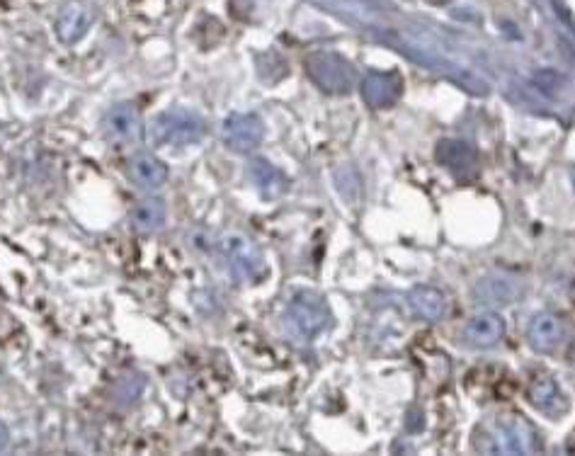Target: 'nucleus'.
Here are the masks:
<instances>
[{"mask_svg":"<svg viewBox=\"0 0 575 456\" xmlns=\"http://www.w3.org/2000/svg\"><path fill=\"white\" fill-rule=\"evenodd\" d=\"M102 129H105L107 139L119 141V144H127L139 136L141 129V117L139 110L132 105V102H119V105L110 107L102 117Z\"/></svg>","mask_w":575,"mask_h":456,"instance_id":"obj_9","label":"nucleus"},{"mask_svg":"<svg viewBox=\"0 0 575 456\" xmlns=\"http://www.w3.org/2000/svg\"><path fill=\"white\" fill-rule=\"evenodd\" d=\"M522 292L520 282L515 277H486L476 284V296L481 304L505 306L512 304Z\"/></svg>","mask_w":575,"mask_h":456,"instance_id":"obj_15","label":"nucleus"},{"mask_svg":"<svg viewBox=\"0 0 575 456\" xmlns=\"http://www.w3.org/2000/svg\"><path fill=\"white\" fill-rule=\"evenodd\" d=\"M573 182H575V173H573Z\"/></svg>","mask_w":575,"mask_h":456,"instance_id":"obj_22","label":"nucleus"},{"mask_svg":"<svg viewBox=\"0 0 575 456\" xmlns=\"http://www.w3.org/2000/svg\"><path fill=\"white\" fill-rule=\"evenodd\" d=\"M284 333L299 345H309L333 323L326 301L316 294H296L284 309Z\"/></svg>","mask_w":575,"mask_h":456,"instance_id":"obj_2","label":"nucleus"},{"mask_svg":"<svg viewBox=\"0 0 575 456\" xmlns=\"http://www.w3.org/2000/svg\"><path fill=\"white\" fill-rule=\"evenodd\" d=\"M527 398H529V403L539 410V413H544L546 418H551V420H559L568 413L566 393H563L561 386L546 374L534 376L532 384H529V389H527Z\"/></svg>","mask_w":575,"mask_h":456,"instance_id":"obj_7","label":"nucleus"},{"mask_svg":"<svg viewBox=\"0 0 575 456\" xmlns=\"http://www.w3.org/2000/svg\"><path fill=\"white\" fill-rule=\"evenodd\" d=\"M255 0H231V8H233V13H236L238 17H248L250 13H253V8H255Z\"/></svg>","mask_w":575,"mask_h":456,"instance_id":"obj_19","label":"nucleus"},{"mask_svg":"<svg viewBox=\"0 0 575 456\" xmlns=\"http://www.w3.org/2000/svg\"><path fill=\"white\" fill-rule=\"evenodd\" d=\"M248 175L253 180V185L258 187L260 195L265 197H280L284 190H287L289 180L284 178V173L277 165H272L265 158H255L248 165Z\"/></svg>","mask_w":575,"mask_h":456,"instance_id":"obj_16","label":"nucleus"},{"mask_svg":"<svg viewBox=\"0 0 575 456\" xmlns=\"http://www.w3.org/2000/svg\"><path fill=\"white\" fill-rule=\"evenodd\" d=\"M362 98L369 107L374 110H381V107H391L396 105V100L401 98L403 83L396 73H379L372 71L364 76V81L360 85Z\"/></svg>","mask_w":575,"mask_h":456,"instance_id":"obj_8","label":"nucleus"},{"mask_svg":"<svg viewBox=\"0 0 575 456\" xmlns=\"http://www.w3.org/2000/svg\"><path fill=\"white\" fill-rule=\"evenodd\" d=\"M93 20H95L93 5L68 3L61 8L59 17H56V34H59L66 44H76L88 34Z\"/></svg>","mask_w":575,"mask_h":456,"instance_id":"obj_10","label":"nucleus"},{"mask_svg":"<svg viewBox=\"0 0 575 456\" xmlns=\"http://www.w3.org/2000/svg\"><path fill=\"white\" fill-rule=\"evenodd\" d=\"M168 219V207L161 197H146L132 209V226L139 233L161 231Z\"/></svg>","mask_w":575,"mask_h":456,"instance_id":"obj_17","label":"nucleus"},{"mask_svg":"<svg viewBox=\"0 0 575 456\" xmlns=\"http://www.w3.org/2000/svg\"><path fill=\"white\" fill-rule=\"evenodd\" d=\"M563 335V328L559 318L551 316V313H537V316L529 321L527 328V340L534 350L539 352H551L559 347Z\"/></svg>","mask_w":575,"mask_h":456,"instance_id":"obj_14","label":"nucleus"},{"mask_svg":"<svg viewBox=\"0 0 575 456\" xmlns=\"http://www.w3.org/2000/svg\"><path fill=\"white\" fill-rule=\"evenodd\" d=\"M474 447L486 454H537L542 449L532 423L517 415H500L478 427Z\"/></svg>","mask_w":575,"mask_h":456,"instance_id":"obj_1","label":"nucleus"},{"mask_svg":"<svg viewBox=\"0 0 575 456\" xmlns=\"http://www.w3.org/2000/svg\"><path fill=\"white\" fill-rule=\"evenodd\" d=\"M8 442H10V432H8V427H5L3 423H0V452H3V449L8 447Z\"/></svg>","mask_w":575,"mask_h":456,"instance_id":"obj_20","label":"nucleus"},{"mask_svg":"<svg viewBox=\"0 0 575 456\" xmlns=\"http://www.w3.org/2000/svg\"><path fill=\"white\" fill-rule=\"evenodd\" d=\"M505 333V323L498 313H476L464 328V340L466 345L478 347V350H486V347L498 345L500 338Z\"/></svg>","mask_w":575,"mask_h":456,"instance_id":"obj_12","label":"nucleus"},{"mask_svg":"<svg viewBox=\"0 0 575 456\" xmlns=\"http://www.w3.org/2000/svg\"><path fill=\"white\" fill-rule=\"evenodd\" d=\"M306 73L311 81L330 95H345L357 85V71L350 61L328 51H316L306 59Z\"/></svg>","mask_w":575,"mask_h":456,"instance_id":"obj_4","label":"nucleus"},{"mask_svg":"<svg viewBox=\"0 0 575 456\" xmlns=\"http://www.w3.org/2000/svg\"><path fill=\"white\" fill-rule=\"evenodd\" d=\"M437 161L444 165L447 170H452L459 178H466L476 170V148L466 141H454V139H444L437 144L435 151Z\"/></svg>","mask_w":575,"mask_h":456,"instance_id":"obj_13","label":"nucleus"},{"mask_svg":"<svg viewBox=\"0 0 575 456\" xmlns=\"http://www.w3.org/2000/svg\"><path fill=\"white\" fill-rule=\"evenodd\" d=\"M221 258L238 282H258L265 277L267 267L260 248L243 236H226L219 243Z\"/></svg>","mask_w":575,"mask_h":456,"instance_id":"obj_5","label":"nucleus"},{"mask_svg":"<svg viewBox=\"0 0 575 456\" xmlns=\"http://www.w3.org/2000/svg\"><path fill=\"white\" fill-rule=\"evenodd\" d=\"M129 175H132L134 185L141 187V190H161L165 182H168V165L161 158L153 156V153L141 151L129 158Z\"/></svg>","mask_w":575,"mask_h":456,"instance_id":"obj_11","label":"nucleus"},{"mask_svg":"<svg viewBox=\"0 0 575 456\" xmlns=\"http://www.w3.org/2000/svg\"><path fill=\"white\" fill-rule=\"evenodd\" d=\"M430 5H444V3H449V0H428Z\"/></svg>","mask_w":575,"mask_h":456,"instance_id":"obj_21","label":"nucleus"},{"mask_svg":"<svg viewBox=\"0 0 575 456\" xmlns=\"http://www.w3.org/2000/svg\"><path fill=\"white\" fill-rule=\"evenodd\" d=\"M207 134V124L187 107H170L151 119L148 139L156 146H195Z\"/></svg>","mask_w":575,"mask_h":456,"instance_id":"obj_3","label":"nucleus"},{"mask_svg":"<svg viewBox=\"0 0 575 456\" xmlns=\"http://www.w3.org/2000/svg\"><path fill=\"white\" fill-rule=\"evenodd\" d=\"M411 306L425 321H440L447 313V299L442 292L432 287H415L411 292Z\"/></svg>","mask_w":575,"mask_h":456,"instance_id":"obj_18","label":"nucleus"},{"mask_svg":"<svg viewBox=\"0 0 575 456\" xmlns=\"http://www.w3.org/2000/svg\"><path fill=\"white\" fill-rule=\"evenodd\" d=\"M265 124L255 114H231L224 122V141L231 151L250 153L263 144Z\"/></svg>","mask_w":575,"mask_h":456,"instance_id":"obj_6","label":"nucleus"}]
</instances>
